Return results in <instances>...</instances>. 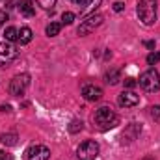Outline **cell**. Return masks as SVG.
Wrapping results in <instances>:
<instances>
[{"label": "cell", "instance_id": "19", "mask_svg": "<svg viewBox=\"0 0 160 160\" xmlns=\"http://www.w3.org/2000/svg\"><path fill=\"white\" fill-rule=\"evenodd\" d=\"M73 21H75V13H71V11H63L62 13V22L63 24H73Z\"/></svg>", "mask_w": 160, "mask_h": 160}, {"label": "cell", "instance_id": "22", "mask_svg": "<svg viewBox=\"0 0 160 160\" xmlns=\"http://www.w3.org/2000/svg\"><path fill=\"white\" fill-rule=\"evenodd\" d=\"M151 118H153L155 121H160V104L151 106Z\"/></svg>", "mask_w": 160, "mask_h": 160}, {"label": "cell", "instance_id": "8", "mask_svg": "<svg viewBox=\"0 0 160 160\" xmlns=\"http://www.w3.org/2000/svg\"><path fill=\"white\" fill-rule=\"evenodd\" d=\"M82 97L86 101H89V102H97V101L102 99V89L99 86H95V84H86L82 88Z\"/></svg>", "mask_w": 160, "mask_h": 160}, {"label": "cell", "instance_id": "26", "mask_svg": "<svg viewBox=\"0 0 160 160\" xmlns=\"http://www.w3.org/2000/svg\"><path fill=\"white\" fill-rule=\"evenodd\" d=\"M6 21H8V13H6V11H2V9H0V26H2V24H4V22H6Z\"/></svg>", "mask_w": 160, "mask_h": 160}, {"label": "cell", "instance_id": "18", "mask_svg": "<svg viewBox=\"0 0 160 160\" xmlns=\"http://www.w3.org/2000/svg\"><path fill=\"white\" fill-rule=\"evenodd\" d=\"M84 128V123L78 119H73L71 121V125H69V132H73V134H77V132H80Z\"/></svg>", "mask_w": 160, "mask_h": 160}, {"label": "cell", "instance_id": "20", "mask_svg": "<svg viewBox=\"0 0 160 160\" xmlns=\"http://www.w3.org/2000/svg\"><path fill=\"white\" fill-rule=\"evenodd\" d=\"M36 2L39 4L43 9H52L56 6V0H36Z\"/></svg>", "mask_w": 160, "mask_h": 160}, {"label": "cell", "instance_id": "9", "mask_svg": "<svg viewBox=\"0 0 160 160\" xmlns=\"http://www.w3.org/2000/svg\"><path fill=\"white\" fill-rule=\"evenodd\" d=\"M17 56H19V50H17L13 45H9V43L0 45V63H2L4 67H6V63L13 62Z\"/></svg>", "mask_w": 160, "mask_h": 160}, {"label": "cell", "instance_id": "11", "mask_svg": "<svg viewBox=\"0 0 160 160\" xmlns=\"http://www.w3.org/2000/svg\"><path fill=\"white\" fill-rule=\"evenodd\" d=\"M118 102H119V106H125V108H132V106H136L138 102H140V97L134 93V91H123L119 95V99H118Z\"/></svg>", "mask_w": 160, "mask_h": 160}, {"label": "cell", "instance_id": "21", "mask_svg": "<svg viewBox=\"0 0 160 160\" xmlns=\"http://www.w3.org/2000/svg\"><path fill=\"white\" fill-rule=\"evenodd\" d=\"M160 60V54L158 52H151L149 56H147V63L149 65H157V62Z\"/></svg>", "mask_w": 160, "mask_h": 160}, {"label": "cell", "instance_id": "7", "mask_svg": "<svg viewBox=\"0 0 160 160\" xmlns=\"http://www.w3.org/2000/svg\"><path fill=\"white\" fill-rule=\"evenodd\" d=\"M50 149L47 145H32L26 151V160H48Z\"/></svg>", "mask_w": 160, "mask_h": 160}, {"label": "cell", "instance_id": "25", "mask_svg": "<svg viewBox=\"0 0 160 160\" xmlns=\"http://www.w3.org/2000/svg\"><path fill=\"white\" fill-rule=\"evenodd\" d=\"M123 9H125V4L123 2H116L114 4V11H123Z\"/></svg>", "mask_w": 160, "mask_h": 160}, {"label": "cell", "instance_id": "14", "mask_svg": "<svg viewBox=\"0 0 160 160\" xmlns=\"http://www.w3.org/2000/svg\"><path fill=\"white\" fill-rule=\"evenodd\" d=\"M17 134L15 132H8V134H2L0 136V143L2 145H8V147H11V145H17Z\"/></svg>", "mask_w": 160, "mask_h": 160}, {"label": "cell", "instance_id": "6", "mask_svg": "<svg viewBox=\"0 0 160 160\" xmlns=\"http://www.w3.org/2000/svg\"><path fill=\"white\" fill-rule=\"evenodd\" d=\"M28 86H30V75H26V73L17 75V77H13L11 82H9V93L13 97H21L26 91Z\"/></svg>", "mask_w": 160, "mask_h": 160}, {"label": "cell", "instance_id": "12", "mask_svg": "<svg viewBox=\"0 0 160 160\" xmlns=\"http://www.w3.org/2000/svg\"><path fill=\"white\" fill-rule=\"evenodd\" d=\"M19 11L24 17H34L36 15V6H34L32 0H21L19 2Z\"/></svg>", "mask_w": 160, "mask_h": 160}, {"label": "cell", "instance_id": "15", "mask_svg": "<svg viewBox=\"0 0 160 160\" xmlns=\"http://www.w3.org/2000/svg\"><path fill=\"white\" fill-rule=\"evenodd\" d=\"M19 38V30L15 28V26H9V28H6V32H4V39L8 41V43H13V41H17Z\"/></svg>", "mask_w": 160, "mask_h": 160}, {"label": "cell", "instance_id": "5", "mask_svg": "<svg viewBox=\"0 0 160 160\" xmlns=\"http://www.w3.org/2000/svg\"><path fill=\"white\" fill-rule=\"evenodd\" d=\"M102 21H104V17L101 15V13H91V15H88L82 22H80L78 26V36H88V34H91L95 28H99L101 24H102Z\"/></svg>", "mask_w": 160, "mask_h": 160}, {"label": "cell", "instance_id": "27", "mask_svg": "<svg viewBox=\"0 0 160 160\" xmlns=\"http://www.w3.org/2000/svg\"><path fill=\"white\" fill-rule=\"evenodd\" d=\"M75 4H77V6H80V8H86V6L89 4V0H75Z\"/></svg>", "mask_w": 160, "mask_h": 160}, {"label": "cell", "instance_id": "23", "mask_svg": "<svg viewBox=\"0 0 160 160\" xmlns=\"http://www.w3.org/2000/svg\"><path fill=\"white\" fill-rule=\"evenodd\" d=\"M136 84H138V82H136L134 78H127V80H125V86H127L128 89H132V88H134Z\"/></svg>", "mask_w": 160, "mask_h": 160}, {"label": "cell", "instance_id": "16", "mask_svg": "<svg viewBox=\"0 0 160 160\" xmlns=\"http://www.w3.org/2000/svg\"><path fill=\"white\" fill-rule=\"evenodd\" d=\"M119 80H121V75H119L118 69H110V71L106 73V82H108L110 86H116Z\"/></svg>", "mask_w": 160, "mask_h": 160}, {"label": "cell", "instance_id": "29", "mask_svg": "<svg viewBox=\"0 0 160 160\" xmlns=\"http://www.w3.org/2000/svg\"><path fill=\"white\" fill-rule=\"evenodd\" d=\"M0 110H2V112H11V108H9V106H0Z\"/></svg>", "mask_w": 160, "mask_h": 160}, {"label": "cell", "instance_id": "2", "mask_svg": "<svg viewBox=\"0 0 160 160\" xmlns=\"http://www.w3.org/2000/svg\"><path fill=\"white\" fill-rule=\"evenodd\" d=\"M138 17L145 26H153L157 21V0H140L138 2Z\"/></svg>", "mask_w": 160, "mask_h": 160}, {"label": "cell", "instance_id": "24", "mask_svg": "<svg viewBox=\"0 0 160 160\" xmlns=\"http://www.w3.org/2000/svg\"><path fill=\"white\" fill-rule=\"evenodd\" d=\"M0 160H13V157L6 151H0Z\"/></svg>", "mask_w": 160, "mask_h": 160}, {"label": "cell", "instance_id": "13", "mask_svg": "<svg viewBox=\"0 0 160 160\" xmlns=\"http://www.w3.org/2000/svg\"><path fill=\"white\" fill-rule=\"evenodd\" d=\"M32 36H34V32H32L28 26H22V28L19 30V38H17V41H19L21 45H26V43L32 41Z\"/></svg>", "mask_w": 160, "mask_h": 160}, {"label": "cell", "instance_id": "3", "mask_svg": "<svg viewBox=\"0 0 160 160\" xmlns=\"http://www.w3.org/2000/svg\"><path fill=\"white\" fill-rule=\"evenodd\" d=\"M138 84L142 86V89H145L147 93H155L160 89V75L155 69H147L145 73H142V77L138 80Z\"/></svg>", "mask_w": 160, "mask_h": 160}, {"label": "cell", "instance_id": "28", "mask_svg": "<svg viewBox=\"0 0 160 160\" xmlns=\"http://www.w3.org/2000/svg\"><path fill=\"white\" fill-rule=\"evenodd\" d=\"M145 47L147 48H155V41H145Z\"/></svg>", "mask_w": 160, "mask_h": 160}, {"label": "cell", "instance_id": "17", "mask_svg": "<svg viewBox=\"0 0 160 160\" xmlns=\"http://www.w3.org/2000/svg\"><path fill=\"white\" fill-rule=\"evenodd\" d=\"M60 30H62V24H60V22H50V24L47 26V36H48V38H54V36L60 34Z\"/></svg>", "mask_w": 160, "mask_h": 160}, {"label": "cell", "instance_id": "4", "mask_svg": "<svg viewBox=\"0 0 160 160\" xmlns=\"http://www.w3.org/2000/svg\"><path fill=\"white\" fill-rule=\"evenodd\" d=\"M78 160H95L99 157V143L95 140H86L82 142L77 149Z\"/></svg>", "mask_w": 160, "mask_h": 160}, {"label": "cell", "instance_id": "10", "mask_svg": "<svg viewBox=\"0 0 160 160\" xmlns=\"http://www.w3.org/2000/svg\"><path fill=\"white\" fill-rule=\"evenodd\" d=\"M140 132H142V127H140L138 123H130V125L125 128V132L121 134V142H123V143H130L132 140H136V138L140 136Z\"/></svg>", "mask_w": 160, "mask_h": 160}, {"label": "cell", "instance_id": "1", "mask_svg": "<svg viewBox=\"0 0 160 160\" xmlns=\"http://www.w3.org/2000/svg\"><path fill=\"white\" fill-rule=\"evenodd\" d=\"M93 121H95V125L101 130H110V128H114V127L119 125V116L114 110H110L108 106H102V108H99L95 112Z\"/></svg>", "mask_w": 160, "mask_h": 160}]
</instances>
